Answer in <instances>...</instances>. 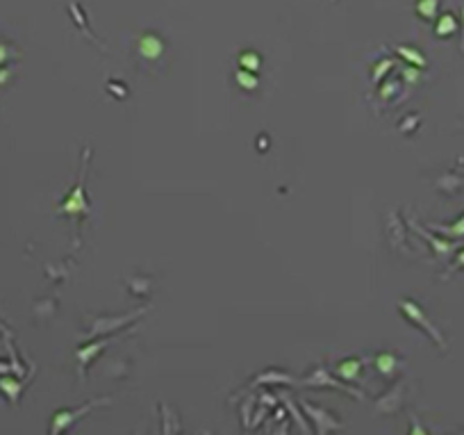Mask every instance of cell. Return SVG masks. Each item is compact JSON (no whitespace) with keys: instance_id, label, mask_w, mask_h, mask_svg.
Listing matches in <instances>:
<instances>
[{"instance_id":"1","label":"cell","mask_w":464,"mask_h":435,"mask_svg":"<svg viewBox=\"0 0 464 435\" xmlns=\"http://www.w3.org/2000/svg\"><path fill=\"white\" fill-rule=\"evenodd\" d=\"M87 157H89V151H85L82 153V167H80V171H78V183H76V187H73V192L66 196L64 201H62V205L57 208V212L59 214H69V216H73V219L78 221V232H80V223H82V219L89 214V201H87V196H85V162H87Z\"/></svg>"},{"instance_id":"2","label":"cell","mask_w":464,"mask_h":435,"mask_svg":"<svg viewBox=\"0 0 464 435\" xmlns=\"http://www.w3.org/2000/svg\"><path fill=\"white\" fill-rule=\"evenodd\" d=\"M401 305V312L405 314V317L412 321L414 326H419L421 331L430 337L432 342L437 344V347L441 349V351H446V340H444V335H441V331H437V326L432 324V321L425 317V312L421 310V305L419 303H414V301H401L399 303Z\"/></svg>"},{"instance_id":"3","label":"cell","mask_w":464,"mask_h":435,"mask_svg":"<svg viewBox=\"0 0 464 435\" xmlns=\"http://www.w3.org/2000/svg\"><path fill=\"white\" fill-rule=\"evenodd\" d=\"M412 228L419 232V235H423V239H428L430 242V246H432V256H435L437 260H448V258H453L455 256V251L460 249L462 246V242L460 239H439V237H432V235H428L419 223H412Z\"/></svg>"},{"instance_id":"4","label":"cell","mask_w":464,"mask_h":435,"mask_svg":"<svg viewBox=\"0 0 464 435\" xmlns=\"http://www.w3.org/2000/svg\"><path fill=\"white\" fill-rule=\"evenodd\" d=\"M107 399H96V401H92V403H87V406H82V408H78V410H62V412H57L55 417H52V426H50V433H62L66 426H71L76 419H80L85 412H89V410H94L98 403H105Z\"/></svg>"},{"instance_id":"5","label":"cell","mask_w":464,"mask_h":435,"mask_svg":"<svg viewBox=\"0 0 464 435\" xmlns=\"http://www.w3.org/2000/svg\"><path fill=\"white\" fill-rule=\"evenodd\" d=\"M137 50L141 57L146 59H160L162 52H164V41L160 34L155 32H146L139 37V43H137Z\"/></svg>"},{"instance_id":"6","label":"cell","mask_w":464,"mask_h":435,"mask_svg":"<svg viewBox=\"0 0 464 435\" xmlns=\"http://www.w3.org/2000/svg\"><path fill=\"white\" fill-rule=\"evenodd\" d=\"M460 32V21L455 19L453 12H444L441 17L435 19V34L439 39H448V37Z\"/></svg>"},{"instance_id":"7","label":"cell","mask_w":464,"mask_h":435,"mask_svg":"<svg viewBox=\"0 0 464 435\" xmlns=\"http://www.w3.org/2000/svg\"><path fill=\"white\" fill-rule=\"evenodd\" d=\"M430 230L439 232V235H444L448 239H464V214L458 216L453 223H430Z\"/></svg>"},{"instance_id":"8","label":"cell","mask_w":464,"mask_h":435,"mask_svg":"<svg viewBox=\"0 0 464 435\" xmlns=\"http://www.w3.org/2000/svg\"><path fill=\"white\" fill-rule=\"evenodd\" d=\"M437 187H439V192H444V194H448V196H453V194H458L464 187V176L458 174V169H451L444 178H439Z\"/></svg>"},{"instance_id":"9","label":"cell","mask_w":464,"mask_h":435,"mask_svg":"<svg viewBox=\"0 0 464 435\" xmlns=\"http://www.w3.org/2000/svg\"><path fill=\"white\" fill-rule=\"evenodd\" d=\"M414 12L423 21H435L439 17V0H416Z\"/></svg>"},{"instance_id":"10","label":"cell","mask_w":464,"mask_h":435,"mask_svg":"<svg viewBox=\"0 0 464 435\" xmlns=\"http://www.w3.org/2000/svg\"><path fill=\"white\" fill-rule=\"evenodd\" d=\"M360 372H362V360L360 358L344 360V363H339V367H337V374H339L344 381H355L357 376H360Z\"/></svg>"},{"instance_id":"11","label":"cell","mask_w":464,"mask_h":435,"mask_svg":"<svg viewBox=\"0 0 464 435\" xmlns=\"http://www.w3.org/2000/svg\"><path fill=\"white\" fill-rule=\"evenodd\" d=\"M396 367H399V358H396L394 354H389V351L376 356V370L383 374V376L392 378L394 374H396Z\"/></svg>"},{"instance_id":"12","label":"cell","mask_w":464,"mask_h":435,"mask_svg":"<svg viewBox=\"0 0 464 435\" xmlns=\"http://www.w3.org/2000/svg\"><path fill=\"white\" fill-rule=\"evenodd\" d=\"M396 55L405 59L408 64L416 66V69H423V66L428 64V62H425V57H423V52L412 48V46H396Z\"/></svg>"},{"instance_id":"13","label":"cell","mask_w":464,"mask_h":435,"mask_svg":"<svg viewBox=\"0 0 464 435\" xmlns=\"http://www.w3.org/2000/svg\"><path fill=\"white\" fill-rule=\"evenodd\" d=\"M235 80H237V85L244 89V92H255L257 85H260L257 73L246 71V69H239V71L235 73Z\"/></svg>"},{"instance_id":"14","label":"cell","mask_w":464,"mask_h":435,"mask_svg":"<svg viewBox=\"0 0 464 435\" xmlns=\"http://www.w3.org/2000/svg\"><path fill=\"white\" fill-rule=\"evenodd\" d=\"M239 66L246 69V71L257 73L260 66H262V57L257 55L255 50H242V52H239Z\"/></svg>"},{"instance_id":"15","label":"cell","mask_w":464,"mask_h":435,"mask_svg":"<svg viewBox=\"0 0 464 435\" xmlns=\"http://www.w3.org/2000/svg\"><path fill=\"white\" fill-rule=\"evenodd\" d=\"M0 390H5L7 396H10V401H17L19 392H21V385L12 378H0Z\"/></svg>"},{"instance_id":"16","label":"cell","mask_w":464,"mask_h":435,"mask_svg":"<svg viewBox=\"0 0 464 435\" xmlns=\"http://www.w3.org/2000/svg\"><path fill=\"white\" fill-rule=\"evenodd\" d=\"M462 269H464V246H462V249H460V251H458V253H455V256H453V265L446 269L444 279H451L453 274L462 272Z\"/></svg>"},{"instance_id":"17","label":"cell","mask_w":464,"mask_h":435,"mask_svg":"<svg viewBox=\"0 0 464 435\" xmlns=\"http://www.w3.org/2000/svg\"><path fill=\"white\" fill-rule=\"evenodd\" d=\"M392 69H394V59H389V57H387V59H380V64L376 66V69H373V76H371L373 82L383 80V78H385V73H387V71H392Z\"/></svg>"},{"instance_id":"18","label":"cell","mask_w":464,"mask_h":435,"mask_svg":"<svg viewBox=\"0 0 464 435\" xmlns=\"http://www.w3.org/2000/svg\"><path fill=\"white\" fill-rule=\"evenodd\" d=\"M394 92H399V80L396 78H389L387 82L383 87H380V96H383V99H389V96H394Z\"/></svg>"},{"instance_id":"19","label":"cell","mask_w":464,"mask_h":435,"mask_svg":"<svg viewBox=\"0 0 464 435\" xmlns=\"http://www.w3.org/2000/svg\"><path fill=\"white\" fill-rule=\"evenodd\" d=\"M419 121H421V117H419V114H416V117H414V114H412V117H408L405 121L401 123V130H403V132H412V130L416 128V125H419Z\"/></svg>"},{"instance_id":"20","label":"cell","mask_w":464,"mask_h":435,"mask_svg":"<svg viewBox=\"0 0 464 435\" xmlns=\"http://www.w3.org/2000/svg\"><path fill=\"white\" fill-rule=\"evenodd\" d=\"M403 78H405L408 82H419V78H421V71L416 69V66L410 64L405 71H403Z\"/></svg>"},{"instance_id":"21","label":"cell","mask_w":464,"mask_h":435,"mask_svg":"<svg viewBox=\"0 0 464 435\" xmlns=\"http://www.w3.org/2000/svg\"><path fill=\"white\" fill-rule=\"evenodd\" d=\"M107 89H112V92H116L114 96H118V99H125V96H128V89H125V87H118L116 82H109Z\"/></svg>"},{"instance_id":"22","label":"cell","mask_w":464,"mask_h":435,"mask_svg":"<svg viewBox=\"0 0 464 435\" xmlns=\"http://www.w3.org/2000/svg\"><path fill=\"white\" fill-rule=\"evenodd\" d=\"M10 55H12V48L7 46V43H0V64H5L7 59H10Z\"/></svg>"},{"instance_id":"23","label":"cell","mask_w":464,"mask_h":435,"mask_svg":"<svg viewBox=\"0 0 464 435\" xmlns=\"http://www.w3.org/2000/svg\"><path fill=\"white\" fill-rule=\"evenodd\" d=\"M10 80V69H0V85Z\"/></svg>"},{"instance_id":"24","label":"cell","mask_w":464,"mask_h":435,"mask_svg":"<svg viewBox=\"0 0 464 435\" xmlns=\"http://www.w3.org/2000/svg\"><path fill=\"white\" fill-rule=\"evenodd\" d=\"M460 28H462V43H460V50L464 52V7H462V21H460Z\"/></svg>"}]
</instances>
